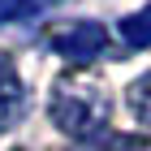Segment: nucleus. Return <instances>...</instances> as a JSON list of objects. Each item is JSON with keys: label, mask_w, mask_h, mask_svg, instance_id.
Returning <instances> with one entry per match:
<instances>
[{"label": "nucleus", "mask_w": 151, "mask_h": 151, "mask_svg": "<svg viewBox=\"0 0 151 151\" xmlns=\"http://www.w3.org/2000/svg\"><path fill=\"white\" fill-rule=\"evenodd\" d=\"M47 116L60 134H73L78 142L99 138V134H108V116H112L108 86L95 73H65L52 82Z\"/></svg>", "instance_id": "nucleus-1"}, {"label": "nucleus", "mask_w": 151, "mask_h": 151, "mask_svg": "<svg viewBox=\"0 0 151 151\" xmlns=\"http://www.w3.org/2000/svg\"><path fill=\"white\" fill-rule=\"evenodd\" d=\"M47 43H52L56 56L73 60V65H86V60H95L108 47V30L99 22H73V26H65V30H56Z\"/></svg>", "instance_id": "nucleus-2"}, {"label": "nucleus", "mask_w": 151, "mask_h": 151, "mask_svg": "<svg viewBox=\"0 0 151 151\" xmlns=\"http://www.w3.org/2000/svg\"><path fill=\"white\" fill-rule=\"evenodd\" d=\"M22 112H26V91H22V78H17V65H13L9 52H0V129L17 125Z\"/></svg>", "instance_id": "nucleus-3"}, {"label": "nucleus", "mask_w": 151, "mask_h": 151, "mask_svg": "<svg viewBox=\"0 0 151 151\" xmlns=\"http://www.w3.org/2000/svg\"><path fill=\"white\" fill-rule=\"evenodd\" d=\"M121 39L129 47H151V4L138 13H129L125 22H121Z\"/></svg>", "instance_id": "nucleus-4"}, {"label": "nucleus", "mask_w": 151, "mask_h": 151, "mask_svg": "<svg viewBox=\"0 0 151 151\" xmlns=\"http://www.w3.org/2000/svg\"><path fill=\"white\" fill-rule=\"evenodd\" d=\"M129 112L138 116L142 125H151V73L129 86Z\"/></svg>", "instance_id": "nucleus-5"}, {"label": "nucleus", "mask_w": 151, "mask_h": 151, "mask_svg": "<svg viewBox=\"0 0 151 151\" xmlns=\"http://www.w3.org/2000/svg\"><path fill=\"white\" fill-rule=\"evenodd\" d=\"M43 9V0H0V26L4 22H22V17H35Z\"/></svg>", "instance_id": "nucleus-6"}, {"label": "nucleus", "mask_w": 151, "mask_h": 151, "mask_svg": "<svg viewBox=\"0 0 151 151\" xmlns=\"http://www.w3.org/2000/svg\"><path fill=\"white\" fill-rule=\"evenodd\" d=\"M138 147V138H125V134H99V138H91V142H82L78 151H134Z\"/></svg>", "instance_id": "nucleus-7"}]
</instances>
